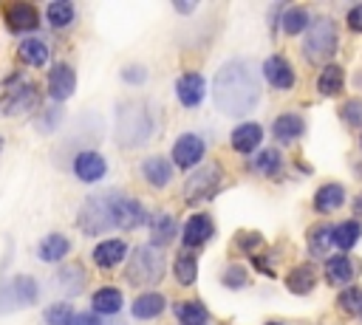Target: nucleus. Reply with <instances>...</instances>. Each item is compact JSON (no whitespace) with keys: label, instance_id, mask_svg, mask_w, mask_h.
Wrapping results in <instances>:
<instances>
[{"label":"nucleus","instance_id":"obj_1","mask_svg":"<svg viewBox=\"0 0 362 325\" xmlns=\"http://www.w3.org/2000/svg\"><path fill=\"white\" fill-rule=\"evenodd\" d=\"M76 223L85 235H102L107 229H139L147 223V212L122 189H102L85 198Z\"/></svg>","mask_w":362,"mask_h":325},{"label":"nucleus","instance_id":"obj_2","mask_svg":"<svg viewBox=\"0 0 362 325\" xmlns=\"http://www.w3.org/2000/svg\"><path fill=\"white\" fill-rule=\"evenodd\" d=\"M212 99L223 116H246L260 102V79L255 68L240 57L226 59L215 73Z\"/></svg>","mask_w":362,"mask_h":325},{"label":"nucleus","instance_id":"obj_3","mask_svg":"<svg viewBox=\"0 0 362 325\" xmlns=\"http://www.w3.org/2000/svg\"><path fill=\"white\" fill-rule=\"evenodd\" d=\"M158 127V110L147 99H124L116 105V141L124 150L144 147Z\"/></svg>","mask_w":362,"mask_h":325},{"label":"nucleus","instance_id":"obj_4","mask_svg":"<svg viewBox=\"0 0 362 325\" xmlns=\"http://www.w3.org/2000/svg\"><path fill=\"white\" fill-rule=\"evenodd\" d=\"M40 102V90L31 79H25L20 71L8 73L0 82V116H17V113H31Z\"/></svg>","mask_w":362,"mask_h":325},{"label":"nucleus","instance_id":"obj_5","mask_svg":"<svg viewBox=\"0 0 362 325\" xmlns=\"http://www.w3.org/2000/svg\"><path fill=\"white\" fill-rule=\"evenodd\" d=\"M164 268H167V260H164V252L156 249V246H139L127 263V283L130 285H156L161 277H164Z\"/></svg>","mask_w":362,"mask_h":325},{"label":"nucleus","instance_id":"obj_6","mask_svg":"<svg viewBox=\"0 0 362 325\" xmlns=\"http://www.w3.org/2000/svg\"><path fill=\"white\" fill-rule=\"evenodd\" d=\"M337 42H339L337 23L331 17H317L308 25V34H305V42H303V54H305V59L311 65H317V62L328 59L337 51Z\"/></svg>","mask_w":362,"mask_h":325},{"label":"nucleus","instance_id":"obj_7","mask_svg":"<svg viewBox=\"0 0 362 325\" xmlns=\"http://www.w3.org/2000/svg\"><path fill=\"white\" fill-rule=\"evenodd\" d=\"M37 300H40V285L28 274H17L0 285V314L14 311V308H28Z\"/></svg>","mask_w":362,"mask_h":325},{"label":"nucleus","instance_id":"obj_8","mask_svg":"<svg viewBox=\"0 0 362 325\" xmlns=\"http://www.w3.org/2000/svg\"><path fill=\"white\" fill-rule=\"evenodd\" d=\"M221 187V167L218 164H206L201 167L198 172L189 175V181L184 184V201L189 206L201 203V201H209Z\"/></svg>","mask_w":362,"mask_h":325},{"label":"nucleus","instance_id":"obj_9","mask_svg":"<svg viewBox=\"0 0 362 325\" xmlns=\"http://www.w3.org/2000/svg\"><path fill=\"white\" fill-rule=\"evenodd\" d=\"M71 170H74V175H76L82 184H96V181L105 178V172H107V161H105L102 153L85 147V150H76V153H74V158H71Z\"/></svg>","mask_w":362,"mask_h":325},{"label":"nucleus","instance_id":"obj_10","mask_svg":"<svg viewBox=\"0 0 362 325\" xmlns=\"http://www.w3.org/2000/svg\"><path fill=\"white\" fill-rule=\"evenodd\" d=\"M204 153H206V141L198 133H181L173 144V161L181 170H192L195 164H201Z\"/></svg>","mask_w":362,"mask_h":325},{"label":"nucleus","instance_id":"obj_11","mask_svg":"<svg viewBox=\"0 0 362 325\" xmlns=\"http://www.w3.org/2000/svg\"><path fill=\"white\" fill-rule=\"evenodd\" d=\"M3 20H6V28L11 34H25V31H37L40 11L31 3H11L3 8Z\"/></svg>","mask_w":362,"mask_h":325},{"label":"nucleus","instance_id":"obj_12","mask_svg":"<svg viewBox=\"0 0 362 325\" xmlns=\"http://www.w3.org/2000/svg\"><path fill=\"white\" fill-rule=\"evenodd\" d=\"M74 88H76V71L68 62H57L48 71V96L54 102H65L74 96Z\"/></svg>","mask_w":362,"mask_h":325},{"label":"nucleus","instance_id":"obj_13","mask_svg":"<svg viewBox=\"0 0 362 325\" xmlns=\"http://www.w3.org/2000/svg\"><path fill=\"white\" fill-rule=\"evenodd\" d=\"M204 93H206V82L198 71H187L175 79V96L184 107H198L204 102Z\"/></svg>","mask_w":362,"mask_h":325},{"label":"nucleus","instance_id":"obj_14","mask_svg":"<svg viewBox=\"0 0 362 325\" xmlns=\"http://www.w3.org/2000/svg\"><path fill=\"white\" fill-rule=\"evenodd\" d=\"M263 76H266V82H269L272 88H277V90H288V88H294V82H297L294 68H291V65L286 62V57H280V54H272V57L263 59Z\"/></svg>","mask_w":362,"mask_h":325},{"label":"nucleus","instance_id":"obj_15","mask_svg":"<svg viewBox=\"0 0 362 325\" xmlns=\"http://www.w3.org/2000/svg\"><path fill=\"white\" fill-rule=\"evenodd\" d=\"M359 268H362L359 260H354L351 254H342L339 252V254H334V257L325 260V280L331 285H348L359 274Z\"/></svg>","mask_w":362,"mask_h":325},{"label":"nucleus","instance_id":"obj_16","mask_svg":"<svg viewBox=\"0 0 362 325\" xmlns=\"http://www.w3.org/2000/svg\"><path fill=\"white\" fill-rule=\"evenodd\" d=\"M212 235H215L212 218H209V215H204V212H195V215L184 223V229H181V240H184V246H187V249L204 246Z\"/></svg>","mask_w":362,"mask_h":325},{"label":"nucleus","instance_id":"obj_17","mask_svg":"<svg viewBox=\"0 0 362 325\" xmlns=\"http://www.w3.org/2000/svg\"><path fill=\"white\" fill-rule=\"evenodd\" d=\"M303 133H305V119H303L300 113H280V116L272 122V136H274L280 144H291V141H297Z\"/></svg>","mask_w":362,"mask_h":325},{"label":"nucleus","instance_id":"obj_18","mask_svg":"<svg viewBox=\"0 0 362 325\" xmlns=\"http://www.w3.org/2000/svg\"><path fill=\"white\" fill-rule=\"evenodd\" d=\"M232 150L235 153H243V155H249V153H255L257 150V144L263 141V127L257 124V122H243V124H238L235 130H232Z\"/></svg>","mask_w":362,"mask_h":325},{"label":"nucleus","instance_id":"obj_19","mask_svg":"<svg viewBox=\"0 0 362 325\" xmlns=\"http://www.w3.org/2000/svg\"><path fill=\"white\" fill-rule=\"evenodd\" d=\"M124 257H127V243L119 240V237L102 240V243L93 249V263H96L99 268H116Z\"/></svg>","mask_w":362,"mask_h":325},{"label":"nucleus","instance_id":"obj_20","mask_svg":"<svg viewBox=\"0 0 362 325\" xmlns=\"http://www.w3.org/2000/svg\"><path fill=\"white\" fill-rule=\"evenodd\" d=\"M68 252H71V240H68L65 235H59V232L45 235V237L40 240V246H37V257H40L42 263H59V260L68 257Z\"/></svg>","mask_w":362,"mask_h":325},{"label":"nucleus","instance_id":"obj_21","mask_svg":"<svg viewBox=\"0 0 362 325\" xmlns=\"http://www.w3.org/2000/svg\"><path fill=\"white\" fill-rule=\"evenodd\" d=\"M141 175H144V181L150 184V187H167L170 184V178H173V164L164 158V155H150V158H144V164H141Z\"/></svg>","mask_w":362,"mask_h":325},{"label":"nucleus","instance_id":"obj_22","mask_svg":"<svg viewBox=\"0 0 362 325\" xmlns=\"http://www.w3.org/2000/svg\"><path fill=\"white\" fill-rule=\"evenodd\" d=\"M342 203H345V189H342V184H322V187L314 192V212H320V215H331V212H337Z\"/></svg>","mask_w":362,"mask_h":325},{"label":"nucleus","instance_id":"obj_23","mask_svg":"<svg viewBox=\"0 0 362 325\" xmlns=\"http://www.w3.org/2000/svg\"><path fill=\"white\" fill-rule=\"evenodd\" d=\"M122 305H124L122 291H119V288H113V285H102V288H96V291H93V297H90V308H93V314L113 317V314H119V311H122Z\"/></svg>","mask_w":362,"mask_h":325},{"label":"nucleus","instance_id":"obj_24","mask_svg":"<svg viewBox=\"0 0 362 325\" xmlns=\"http://www.w3.org/2000/svg\"><path fill=\"white\" fill-rule=\"evenodd\" d=\"M164 305H167L164 294H158V291H144V294H139V297L133 300L130 314H133L136 319H156V317H161Z\"/></svg>","mask_w":362,"mask_h":325},{"label":"nucleus","instance_id":"obj_25","mask_svg":"<svg viewBox=\"0 0 362 325\" xmlns=\"http://www.w3.org/2000/svg\"><path fill=\"white\" fill-rule=\"evenodd\" d=\"M48 54H51V51H48V42L40 40V37H28V40H23L20 48H17L20 62L28 65V68H42V65L48 62Z\"/></svg>","mask_w":362,"mask_h":325},{"label":"nucleus","instance_id":"obj_26","mask_svg":"<svg viewBox=\"0 0 362 325\" xmlns=\"http://www.w3.org/2000/svg\"><path fill=\"white\" fill-rule=\"evenodd\" d=\"M178 235V223L170 212H158L153 218V226H150V246L156 249H164L167 243H173V237Z\"/></svg>","mask_w":362,"mask_h":325},{"label":"nucleus","instance_id":"obj_27","mask_svg":"<svg viewBox=\"0 0 362 325\" xmlns=\"http://www.w3.org/2000/svg\"><path fill=\"white\" fill-rule=\"evenodd\" d=\"M359 237H362V223H359V220L331 223V240H334V246H337L342 254H348V252L356 246Z\"/></svg>","mask_w":362,"mask_h":325},{"label":"nucleus","instance_id":"obj_28","mask_svg":"<svg viewBox=\"0 0 362 325\" xmlns=\"http://www.w3.org/2000/svg\"><path fill=\"white\" fill-rule=\"evenodd\" d=\"M173 314H175V322H178V325H209V311H206V305L198 302V300L175 302V305H173Z\"/></svg>","mask_w":362,"mask_h":325},{"label":"nucleus","instance_id":"obj_29","mask_svg":"<svg viewBox=\"0 0 362 325\" xmlns=\"http://www.w3.org/2000/svg\"><path fill=\"white\" fill-rule=\"evenodd\" d=\"M286 285H288V291H291V294H297V297L311 294V288L317 285V268H314V266H308V263H303V266L291 268V274L286 277Z\"/></svg>","mask_w":362,"mask_h":325},{"label":"nucleus","instance_id":"obj_30","mask_svg":"<svg viewBox=\"0 0 362 325\" xmlns=\"http://www.w3.org/2000/svg\"><path fill=\"white\" fill-rule=\"evenodd\" d=\"M57 285L62 288V294H68V297H76L82 288H85V271H82V266L79 263H68V266H62L59 271H57Z\"/></svg>","mask_w":362,"mask_h":325},{"label":"nucleus","instance_id":"obj_31","mask_svg":"<svg viewBox=\"0 0 362 325\" xmlns=\"http://www.w3.org/2000/svg\"><path fill=\"white\" fill-rule=\"evenodd\" d=\"M74 17H76V8H74V3H68V0H54V3L45 6V20H48V25H51L54 31L68 28V25L74 23Z\"/></svg>","mask_w":362,"mask_h":325},{"label":"nucleus","instance_id":"obj_32","mask_svg":"<svg viewBox=\"0 0 362 325\" xmlns=\"http://www.w3.org/2000/svg\"><path fill=\"white\" fill-rule=\"evenodd\" d=\"M345 85V68L342 65H325L317 76V90L322 96H337Z\"/></svg>","mask_w":362,"mask_h":325},{"label":"nucleus","instance_id":"obj_33","mask_svg":"<svg viewBox=\"0 0 362 325\" xmlns=\"http://www.w3.org/2000/svg\"><path fill=\"white\" fill-rule=\"evenodd\" d=\"M311 25V17H308V8H303V6H288V8H283V17H280V28L286 31V34H303L305 28Z\"/></svg>","mask_w":362,"mask_h":325},{"label":"nucleus","instance_id":"obj_34","mask_svg":"<svg viewBox=\"0 0 362 325\" xmlns=\"http://www.w3.org/2000/svg\"><path fill=\"white\" fill-rule=\"evenodd\" d=\"M173 277L178 285H192L198 277V257L192 252H181L173 263Z\"/></svg>","mask_w":362,"mask_h":325},{"label":"nucleus","instance_id":"obj_35","mask_svg":"<svg viewBox=\"0 0 362 325\" xmlns=\"http://www.w3.org/2000/svg\"><path fill=\"white\" fill-rule=\"evenodd\" d=\"M255 164V170L260 172V175H266V178H272V175H277L280 172V167H283V155H280V150H260L257 153V158L252 161Z\"/></svg>","mask_w":362,"mask_h":325},{"label":"nucleus","instance_id":"obj_36","mask_svg":"<svg viewBox=\"0 0 362 325\" xmlns=\"http://www.w3.org/2000/svg\"><path fill=\"white\" fill-rule=\"evenodd\" d=\"M331 246H334V240H331V223H322V226H317V229L308 232V252L314 257H322Z\"/></svg>","mask_w":362,"mask_h":325},{"label":"nucleus","instance_id":"obj_37","mask_svg":"<svg viewBox=\"0 0 362 325\" xmlns=\"http://www.w3.org/2000/svg\"><path fill=\"white\" fill-rule=\"evenodd\" d=\"M339 308L345 311V314H351V317H362V288H356V285H351V288H345V291H339Z\"/></svg>","mask_w":362,"mask_h":325},{"label":"nucleus","instance_id":"obj_38","mask_svg":"<svg viewBox=\"0 0 362 325\" xmlns=\"http://www.w3.org/2000/svg\"><path fill=\"white\" fill-rule=\"evenodd\" d=\"M74 314H76V311H74L68 302H51V305L45 308L42 319H45V325H68Z\"/></svg>","mask_w":362,"mask_h":325},{"label":"nucleus","instance_id":"obj_39","mask_svg":"<svg viewBox=\"0 0 362 325\" xmlns=\"http://www.w3.org/2000/svg\"><path fill=\"white\" fill-rule=\"evenodd\" d=\"M221 283L226 288H243V285H249V268H243V266H226L223 274H221Z\"/></svg>","mask_w":362,"mask_h":325},{"label":"nucleus","instance_id":"obj_40","mask_svg":"<svg viewBox=\"0 0 362 325\" xmlns=\"http://www.w3.org/2000/svg\"><path fill=\"white\" fill-rule=\"evenodd\" d=\"M339 119L348 127H362V99H348L339 107Z\"/></svg>","mask_w":362,"mask_h":325},{"label":"nucleus","instance_id":"obj_41","mask_svg":"<svg viewBox=\"0 0 362 325\" xmlns=\"http://www.w3.org/2000/svg\"><path fill=\"white\" fill-rule=\"evenodd\" d=\"M59 122H62V110H59V107H45L37 124H40L42 133H54V127H57Z\"/></svg>","mask_w":362,"mask_h":325},{"label":"nucleus","instance_id":"obj_42","mask_svg":"<svg viewBox=\"0 0 362 325\" xmlns=\"http://www.w3.org/2000/svg\"><path fill=\"white\" fill-rule=\"evenodd\" d=\"M122 79H124L127 85H141V82L147 79V71H144L141 65H127V68H122Z\"/></svg>","mask_w":362,"mask_h":325},{"label":"nucleus","instance_id":"obj_43","mask_svg":"<svg viewBox=\"0 0 362 325\" xmlns=\"http://www.w3.org/2000/svg\"><path fill=\"white\" fill-rule=\"evenodd\" d=\"M345 23H348V28H351V31H356V34L362 31V3H356V6L348 11Z\"/></svg>","mask_w":362,"mask_h":325},{"label":"nucleus","instance_id":"obj_44","mask_svg":"<svg viewBox=\"0 0 362 325\" xmlns=\"http://www.w3.org/2000/svg\"><path fill=\"white\" fill-rule=\"evenodd\" d=\"M68 325H102V319L96 314H74Z\"/></svg>","mask_w":362,"mask_h":325},{"label":"nucleus","instance_id":"obj_45","mask_svg":"<svg viewBox=\"0 0 362 325\" xmlns=\"http://www.w3.org/2000/svg\"><path fill=\"white\" fill-rule=\"evenodd\" d=\"M354 215H356V218L362 220V192H359V195L354 198Z\"/></svg>","mask_w":362,"mask_h":325},{"label":"nucleus","instance_id":"obj_46","mask_svg":"<svg viewBox=\"0 0 362 325\" xmlns=\"http://www.w3.org/2000/svg\"><path fill=\"white\" fill-rule=\"evenodd\" d=\"M195 6L192 3H175V11H181V14H189Z\"/></svg>","mask_w":362,"mask_h":325},{"label":"nucleus","instance_id":"obj_47","mask_svg":"<svg viewBox=\"0 0 362 325\" xmlns=\"http://www.w3.org/2000/svg\"><path fill=\"white\" fill-rule=\"evenodd\" d=\"M266 325H283V322H266Z\"/></svg>","mask_w":362,"mask_h":325},{"label":"nucleus","instance_id":"obj_48","mask_svg":"<svg viewBox=\"0 0 362 325\" xmlns=\"http://www.w3.org/2000/svg\"><path fill=\"white\" fill-rule=\"evenodd\" d=\"M0 150H3V136H0Z\"/></svg>","mask_w":362,"mask_h":325},{"label":"nucleus","instance_id":"obj_49","mask_svg":"<svg viewBox=\"0 0 362 325\" xmlns=\"http://www.w3.org/2000/svg\"><path fill=\"white\" fill-rule=\"evenodd\" d=\"M110 325H124V322H110Z\"/></svg>","mask_w":362,"mask_h":325},{"label":"nucleus","instance_id":"obj_50","mask_svg":"<svg viewBox=\"0 0 362 325\" xmlns=\"http://www.w3.org/2000/svg\"><path fill=\"white\" fill-rule=\"evenodd\" d=\"M359 144H362V138H359Z\"/></svg>","mask_w":362,"mask_h":325},{"label":"nucleus","instance_id":"obj_51","mask_svg":"<svg viewBox=\"0 0 362 325\" xmlns=\"http://www.w3.org/2000/svg\"><path fill=\"white\" fill-rule=\"evenodd\" d=\"M359 319H362V317H359Z\"/></svg>","mask_w":362,"mask_h":325}]
</instances>
